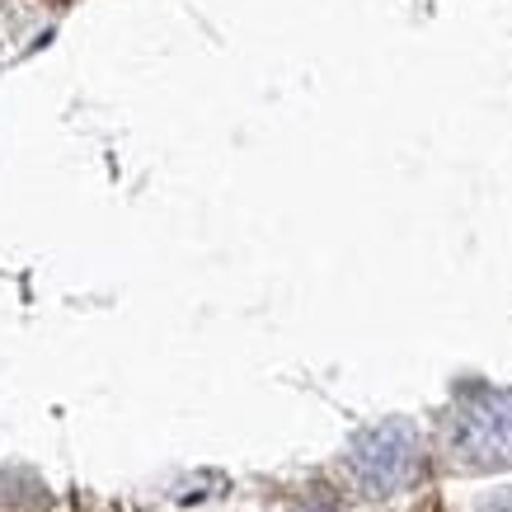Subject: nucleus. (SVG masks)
<instances>
[{
    "instance_id": "3",
    "label": "nucleus",
    "mask_w": 512,
    "mask_h": 512,
    "mask_svg": "<svg viewBox=\"0 0 512 512\" xmlns=\"http://www.w3.org/2000/svg\"><path fill=\"white\" fill-rule=\"evenodd\" d=\"M480 512H512V489H508V494H498V498H489Z\"/></svg>"
},
{
    "instance_id": "2",
    "label": "nucleus",
    "mask_w": 512,
    "mask_h": 512,
    "mask_svg": "<svg viewBox=\"0 0 512 512\" xmlns=\"http://www.w3.org/2000/svg\"><path fill=\"white\" fill-rule=\"evenodd\" d=\"M348 475L357 480L362 494L372 498H386L395 489H404L419 475V433L400 419L357 433L353 447H348Z\"/></svg>"
},
{
    "instance_id": "1",
    "label": "nucleus",
    "mask_w": 512,
    "mask_h": 512,
    "mask_svg": "<svg viewBox=\"0 0 512 512\" xmlns=\"http://www.w3.org/2000/svg\"><path fill=\"white\" fill-rule=\"evenodd\" d=\"M447 447L456 466L466 470H503L512 466V390L470 395L447 428Z\"/></svg>"
}]
</instances>
